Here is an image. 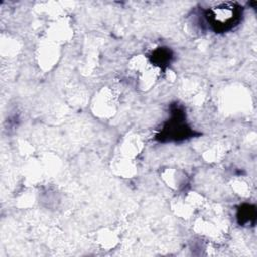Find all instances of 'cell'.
<instances>
[{
  "label": "cell",
  "instance_id": "obj_1",
  "mask_svg": "<svg viewBox=\"0 0 257 257\" xmlns=\"http://www.w3.org/2000/svg\"><path fill=\"white\" fill-rule=\"evenodd\" d=\"M237 15V9L234 7V5H228L224 4L219 7H216V9L213 11L212 19L216 23L217 21L220 23L219 26H222L223 28L231 25L236 19Z\"/></svg>",
  "mask_w": 257,
  "mask_h": 257
}]
</instances>
